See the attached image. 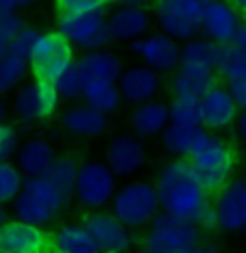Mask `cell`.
I'll return each instance as SVG.
<instances>
[{
  "label": "cell",
  "mask_w": 246,
  "mask_h": 253,
  "mask_svg": "<svg viewBox=\"0 0 246 253\" xmlns=\"http://www.w3.org/2000/svg\"><path fill=\"white\" fill-rule=\"evenodd\" d=\"M156 188L160 195L162 212L190 221L199 227L214 229L216 216L210 204V193L199 180L190 160H171L158 171Z\"/></svg>",
  "instance_id": "obj_1"
},
{
  "label": "cell",
  "mask_w": 246,
  "mask_h": 253,
  "mask_svg": "<svg viewBox=\"0 0 246 253\" xmlns=\"http://www.w3.org/2000/svg\"><path fill=\"white\" fill-rule=\"evenodd\" d=\"M56 31L76 50H84V52L106 50L112 43L110 33H108L106 9L65 11V13H59Z\"/></svg>",
  "instance_id": "obj_2"
},
{
  "label": "cell",
  "mask_w": 246,
  "mask_h": 253,
  "mask_svg": "<svg viewBox=\"0 0 246 253\" xmlns=\"http://www.w3.org/2000/svg\"><path fill=\"white\" fill-rule=\"evenodd\" d=\"M65 201L67 197L48 177H31L13 204L15 218L43 227L61 214Z\"/></svg>",
  "instance_id": "obj_3"
},
{
  "label": "cell",
  "mask_w": 246,
  "mask_h": 253,
  "mask_svg": "<svg viewBox=\"0 0 246 253\" xmlns=\"http://www.w3.org/2000/svg\"><path fill=\"white\" fill-rule=\"evenodd\" d=\"M238 156L233 147L225 139L210 134L203 147L190 158V165L197 171L199 180L210 195H216L220 188H225L233 180L231 173L236 169Z\"/></svg>",
  "instance_id": "obj_4"
},
{
  "label": "cell",
  "mask_w": 246,
  "mask_h": 253,
  "mask_svg": "<svg viewBox=\"0 0 246 253\" xmlns=\"http://www.w3.org/2000/svg\"><path fill=\"white\" fill-rule=\"evenodd\" d=\"M160 210V195L151 182H130L119 188L112 199V214L132 229L153 223Z\"/></svg>",
  "instance_id": "obj_5"
},
{
  "label": "cell",
  "mask_w": 246,
  "mask_h": 253,
  "mask_svg": "<svg viewBox=\"0 0 246 253\" xmlns=\"http://www.w3.org/2000/svg\"><path fill=\"white\" fill-rule=\"evenodd\" d=\"M208 0H153V18L162 33L177 42H190L203 28Z\"/></svg>",
  "instance_id": "obj_6"
},
{
  "label": "cell",
  "mask_w": 246,
  "mask_h": 253,
  "mask_svg": "<svg viewBox=\"0 0 246 253\" xmlns=\"http://www.w3.org/2000/svg\"><path fill=\"white\" fill-rule=\"evenodd\" d=\"M201 245V229L190 221L160 212L151 227L142 236V249L147 253H177L188 247Z\"/></svg>",
  "instance_id": "obj_7"
},
{
  "label": "cell",
  "mask_w": 246,
  "mask_h": 253,
  "mask_svg": "<svg viewBox=\"0 0 246 253\" xmlns=\"http://www.w3.org/2000/svg\"><path fill=\"white\" fill-rule=\"evenodd\" d=\"M28 63H31L33 76L54 84L61 74L76 63V48L59 31L41 33Z\"/></svg>",
  "instance_id": "obj_8"
},
{
  "label": "cell",
  "mask_w": 246,
  "mask_h": 253,
  "mask_svg": "<svg viewBox=\"0 0 246 253\" xmlns=\"http://www.w3.org/2000/svg\"><path fill=\"white\" fill-rule=\"evenodd\" d=\"M73 195L84 208L100 210L106 204H112L117 195V175L106 163H82Z\"/></svg>",
  "instance_id": "obj_9"
},
{
  "label": "cell",
  "mask_w": 246,
  "mask_h": 253,
  "mask_svg": "<svg viewBox=\"0 0 246 253\" xmlns=\"http://www.w3.org/2000/svg\"><path fill=\"white\" fill-rule=\"evenodd\" d=\"M59 91L48 80L33 78L31 83L22 84L15 93L13 111L22 124H39L50 119L59 108Z\"/></svg>",
  "instance_id": "obj_10"
},
{
  "label": "cell",
  "mask_w": 246,
  "mask_h": 253,
  "mask_svg": "<svg viewBox=\"0 0 246 253\" xmlns=\"http://www.w3.org/2000/svg\"><path fill=\"white\" fill-rule=\"evenodd\" d=\"M130 52L139 59L142 65L151 67L160 76L175 74L181 65V45L177 39L169 37L162 31L147 33L142 39L130 43Z\"/></svg>",
  "instance_id": "obj_11"
},
{
  "label": "cell",
  "mask_w": 246,
  "mask_h": 253,
  "mask_svg": "<svg viewBox=\"0 0 246 253\" xmlns=\"http://www.w3.org/2000/svg\"><path fill=\"white\" fill-rule=\"evenodd\" d=\"M0 253H52V232L20 218H9L0 227Z\"/></svg>",
  "instance_id": "obj_12"
},
{
  "label": "cell",
  "mask_w": 246,
  "mask_h": 253,
  "mask_svg": "<svg viewBox=\"0 0 246 253\" xmlns=\"http://www.w3.org/2000/svg\"><path fill=\"white\" fill-rule=\"evenodd\" d=\"M84 227L93 236V240L100 245L104 253H130L134 247L132 227H128L123 221H119L112 212H93L82 218Z\"/></svg>",
  "instance_id": "obj_13"
},
{
  "label": "cell",
  "mask_w": 246,
  "mask_h": 253,
  "mask_svg": "<svg viewBox=\"0 0 246 253\" xmlns=\"http://www.w3.org/2000/svg\"><path fill=\"white\" fill-rule=\"evenodd\" d=\"M216 229L242 232L246 227V177H233L214 199Z\"/></svg>",
  "instance_id": "obj_14"
},
{
  "label": "cell",
  "mask_w": 246,
  "mask_h": 253,
  "mask_svg": "<svg viewBox=\"0 0 246 253\" xmlns=\"http://www.w3.org/2000/svg\"><path fill=\"white\" fill-rule=\"evenodd\" d=\"M242 15L238 13L236 7L227 2V0H208L203 11V37L211 39L218 45L233 43L236 33L242 26Z\"/></svg>",
  "instance_id": "obj_15"
},
{
  "label": "cell",
  "mask_w": 246,
  "mask_h": 253,
  "mask_svg": "<svg viewBox=\"0 0 246 253\" xmlns=\"http://www.w3.org/2000/svg\"><path fill=\"white\" fill-rule=\"evenodd\" d=\"M147 160L145 145L139 136L121 134L110 141L106 149V165L114 171L117 177H130L139 173Z\"/></svg>",
  "instance_id": "obj_16"
},
{
  "label": "cell",
  "mask_w": 246,
  "mask_h": 253,
  "mask_svg": "<svg viewBox=\"0 0 246 253\" xmlns=\"http://www.w3.org/2000/svg\"><path fill=\"white\" fill-rule=\"evenodd\" d=\"M151 15L147 7H114L108 13V33L112 42L134 43L149 33Z\"/></svg>",
  "instance_id": "obj_17"
},
{
  "label": "cell",
  "mask_w": 246,
  "mask_h": 253,
  "mask_svg": "<svg viewBox=\"0 0 246 253\" xmlns=\"http://www.w3.org/2000/svg\"><path fill=\"white\" fill-rule=\"evenodd\" d=\"M76 65L87 87L89 84H119L121 74L125 70L121 56L108 52V50L84 52L82 56H78Z\"/></svg>",
  "instance_id": "obj_18"
},
{
  "label": "cell",
  "mask_w": 246,
  "mask_h": 253,
  "mask_svg": "<svg viewBox=\"0 0 246 253\" xmlns=\"http://www.w3.org/2000/svg\"><path fill=\"white\" fill-rule=\"evenodd\" d=\"M160 87H162V76L142 63L125 67L121 80H119L123 100L132 102V104H145V102L156 100Z\"/></svg>",
  "instance_id": "obj_19"
},
{
  "label": "cell",
  "mask_w": 246,
  "mask_h": 253,
  "mask_svg": "<svg viewBox=\"0 0 246 253\" xmlns=\"http://www.w3.org/2000/svg\"><path fill=\"white\" fill-rule=\"evenodd\" d=\"M203 108V128L205 130H225L238 122L240 106L225 84H218L201 97Z\"/></svg>",
  "instance_id": "obj_20"
},
{
  "label": "cell",
  "mask_w": 246,
  "mask_h": 253,
  "mask_svg": "<svg viewBox=\"0 0 246 253\" xmlns=\"http://www.w3.org/2000/svg\"><path fill=\"white\" fill-rule=\"evenodd\" d=\"M61 126L67 134L78 139H95L108 130V115L95 111L89 104H78L67 108L61 115Z\"/></svg>",
  "instance_id": "obj_21"
},
{
  "label": "cell",
  "mask_w": 246,
  "mask_h": 253,
  "mask_svg": "<svg viewBox=\"0 0 246 253\" xmlns=\"http://www.w3.org/2000/svg\"><path fill=\"white\" fill-rule=\"evenodd\" d=\"M56 149L50 141L45 139H31L26 143H22L20 152H18V165L22 169V173L26 175V180L31 177H45L48 171L52 169V165L56 163Z\"/></svg>",
  "instance_id": "obj_22"
},
{
  "label": "cell",
  "mask_w": 246,
  "mask_h": 253,
  "mask_svg": "<svg viewBox=\"0 0 246 253\" xmlns=\"http://www.w3.org/2000/svg\"><path fill=\"white\" fill-rule=\"evenodd\" d=\"M208 136H210V130H205V128H190V126L171 124L169 128L160 134V139H162V145L169 154H173L177 158L190 160L194 154L203 147Z\"/></svg>",
  "instance_id": "obj_23"
},
{
  "label": "cell",
  "mask_w": 246,
  "mask_h": 253,
  "mask_svg": "<svg viewBox=\"0 0 246 253\" xmlns=\"http://www.w3.org/2000/svg\"><path fill=\"white\" fill-rule=\"evenodd\" d=\"M130 126H132L136 136H156L162 134L171 126L169 104L160 100H151L145 104H136L130 115Z\"/></svg>",
  "instance_id": "obj_24"
},
{
  "label": "cell",
  "mask_w": 246,
  "mask_h": 253,
  "mask_svg": "<svg viewBox=\"0 0 246 253\" xmlns=\"http://www.w3.org/2000/svg\"><path fill=\"white\" fill-rule=\"evenodd\" d=\"M220 84V76L214 70H197V67H179L171 78L173 95L201 97Z\"/></svg>",
  "instance_id": "obj_25"
},
{
  "label": "cell",
  "mask_w": 246,
  "mask_h": 253,
  "mask_svg": "<svg viewBox=\"0 0 246 253\" xmlns=\"http://www.w3.org/2000/svg\"><path fill=\"white\" fill-rule=\"evenodd\" d=\"M52 253H104L82 223H63L52 232Z\"/></svg>",
  "instance_id": "obj_26"
},
{
  "label": "cell",
  "mask_w": 246,
  "mask_h": 253,
  "mask_svg": "<svg viewBox=\"0 0 246 253\" xmlns=\"http://www.w3.org/2000/svg\"><path fill=\"white\" fill-rule=\"evenodd\" d=\"M220 45L208 37H194L181 45V65L179 67H197V70H214L218 63Z\"/></svg>",
  "instance_id": "obj_27"
},
{
  "label": "cell",
  "mask_w": 246,
  "mask_h": 253,
  "mask_svg": "<svg viewBox=\"0 0 246 253\" xmlns=\"http://www.w3.org/2000/svg\"><path fill=\"white\" fill-rule=\"evenodd\" d=\"M82 102L104 115H112L121 108L123 95L119 84H89L84 89Z\"/></svg>",
  "instance_id": "obj_28"
},
{
  "label": "cell",
  "mask_w": 246,
  "mask_h": 253,
  "mask_svg": "<svg viewBox=\"0 0 246 253\" xmlns=\"http://www.w3.org/2000/svg\"><path fill=\"white\" fill-rule=\"evenodd\" d=\"M171 124L175 126H190V128H203V108L199 97L173 95L169 102Z\"/></svg>",
  "instance_id": "obj_29"
},
{
  "label": "cell",
  "mask_w": 246,
  "mask_h": 253,
  "mask_svg": "<svg viewBox=\"0 0 246 253\" xmlns=\"http://www.w3.org/2000/svg\"><path fill=\"white\" fill-rule=\"evenodd\" d=\"M216 72H218L220 80H225V83L244 78L246 76V54H244V50H240L238 45H233V43L220 45Z\"/></svg>",
  "instance_id": "obj_30"
},
{
  "label": "cell",
  "mask_w": 246,
  "mask_h": 253,
  "mask_svg": "<svg viewBox=\"0 0 246 253\" xmlns=\"http://www.w3.org/2000/svg\"><path fill=\"white\" fill-rule=\"evenodd\" d=\"M78 171H80V165L71 156H59L45 177H48V180L52 182L65 197H70V195L76 193Z\"/></svg>",
  "instance_id": "obj_31"
},
{
  "label": "cell",
  "mask_w": 246,
  "mask_h": 253,
  "mask_svg": "<svg viewBox=\"0 0 246 253\" xmlns=\"http://www.w3.org/2000/svg\"><path fill=\"white\" fill-rule=\"evenodd\" d=\"M31 63L24 59H18L13 54H7L0 61V95L11 93V91L20 89L24 78L28 76Z\"/></svg>",
  "instance_id": "obj_32"
},
{
  "label": "cell",
  "mask_w": 246,
  "mask_h": 253,
  "mask_svg": "<svg viewBox=\"0 0 246 253\" xmlns=\"http://www.w3.org/2000/svg\"><path fill=\"white\" fill-rule=\"evenodd\" d=\"M26 184V175L22 173L18 165L0 163V204H15V199L20 197L22 188Z\"/></svg>",
  "instance_id": "obj_33"
},
{
  "label": "cell",
  "mask_w": 246,
  "mask_h": 253,
  "mask_svg": "<svg viewBox=\"0 0 246 253\" xmlns=\"http://www.w3.org/2000/svg\"><path fill=\"white\" fill-rule=\"evenodd\" d=\"M76 61H78V59H76ZM54 87H56V91H59L61 97H67V100H82L87 84H84L82 74H80L78 65L73 63L70 70L61 74V78L54 83Z\"/></svg>",
  "instance_id": "obj_34"
},
{
  "label": "cell",
  "mask_w": 246,
  "mask_h": 253,
  "mask_svg": "<svg viewBox=\"0 0 246 253\" xmlns=\"http://www.w3.org/2000/svg\"><path fill=\"white\" fill-rule=\"evenodd\" d=\"M39 37H41V31H37L35 26H26L24 31L9 43V54L18 56V59H24V61H31L33 50H35Z\"/></svg>",
  "instance_id": "obj_35"
},
{
  "label": "cell",
  "mask_w": 246,
  "mask_h": 253,
  "mask_svg": "<svg viewBox=\"0 0 246 253\" xmlns=\"http://www.w3.org/2000/svg\"><path fill=\"white\" fill-rule=\"evenodd\" d=\"M22 147L20 130L13 124H0V163H9Z\"/></svg>",
  "instance_id": "obj_36"
},
{
  "label": "cell",
  "mask_w": 246,
  "mask_h": 253,
  "mask_svg": "<svg viewBox=\"0 0 246 253\" xmlns=\"http://www.w3.org/2000/svg\"><path fill=\"white\" fill-rule=\"evenodd\" d=\"M26 26L24 18L18 13H0V42L9 45Z\"/></svg>",
  "instance_id": "obj_37"
},
{
  "label": "cell",
  "mask_w": 246,
  "mask_h": 253,
  "mask_svg": "<svg viewBox=\"0 0 246 253\" xmlns=\"http://www.w3.org/2000/svg\"><path fill=\"white\" fill-rule=\"evenodd\" d=\"M112 0H54L56 11H89V9H106Z\"/></svg>",
  "instance_id": "obj_38"
},
{
  "label": "cell",
  "mask_w": 246,
  "mask_h": 253,
  "mask_svg": "<svg viewBox=\"0 0 246 253\" xmlns=\"http://www.w3.org/2000/svg\"><path fill=\"white\" fill-rule=\"evenodd\" d=\"M225 87L229 89V93L233 95L236 104L240 106V111H246V76L231 80V83H225Z\"/></svg>",
  "instance_id": "obj_39"
},
{
  "label": "cell",
  "mask_w": 246,
  "mask_h": 253,
  "mask_svg": "<svg viewBox=\"0 0 246 253\" xmlns=\"http://www.w3.org/2000/svg\"><path fill=\"white\" fill-rule=\"evenodd\" d=\"M35 2L37 0H0V13H18L20 9H26Z\"/></svg>",
  "instance_id": "obj_40"
},
{
  "label": "cell",
  "mask_w": 246,
  "mask_h": 253,
  "mask_svg": "<svg viewBox=\"0 0 246 253\" xmlns=\"http://www.w3.org/2000/svg\"><path fill=\"white\" fill-rule=\"evenodd\" d=\"M153 0H112V4L117 7H147Z\"/></svg>",
  "instance_id": "obj_41"
},
{
  "label": "cell",
  "mask_w": 246,
  "mask_h": 253,
  "mask_svg": "<svg viewBox=\"0 0 246 253\" xmlns=\"http://www.w3.org/2000/svg\"><path fill=\"white\" fill-rule=\"evenodd\" d=\"M236 128H238V136L246 143V111H240L238 122H236Z\"/></svg>",
  "instance_id": "obj_42"
},
{
  "label": "cell",
  "mask_w": 246,
  "mask_h": 253,
  "mask_svg": "<svg viewBox=\"0 0 246 253\" xmlns=\"http://www.w3.org/2000/svg\"><path fill=\"white\" fill-rule=\"evenodd\" d=\"M233 45H238L240 50H246V22L240 26V31L236 33V39H233Z\"/></svg>",
  "instance_id": "obj_43"
},
{
  "label": "cell",
  "mask_w": 246,
  "mask_h": 253,
  "mask_svg": "<svg viewBox=\"0 0 246 253\" xmlns=\"http://www.w3.org/2000/svg\"><path fill=\"white\" fill-rule=\"evenodd\" d=\"M227 2L231 4V7H236L242 18H246V0H227Z\"/></svg>",
  "instance_id": "obj_44"
},
{
  "label": "cell",
  "mask_w": 246,
  "mask_h": 253,
  "mask_svg": "<svg viewBox=\"0 0 246 253\" xmlns=\"http://www.w3.org/2000/svg\"><path fill=\"white\" fill-rule=\"evenodd\" d=\"M177 253H211V251L199 245V247H188V249H181V251H177Z\"/></svg>",
  "instance_id": "obj_45"
},
{
  "label": "cell",
  "mask_w": 246,
  "mask_h": 253,
  "mask_svg": "<svg viewBox=\"0 0 246 253\" xmlns=\"http://www.w3.org/2000/svg\"><path fill=\"white\" fill-rule=\"evenodd\" d=\"M4 117H7V104H4L2 95H0V124H4Z\"/></svg>",
  "instance_id": "obj_46"
},
{
  "label": "cell",
  "mask_w": 246,
  "mask_h": 253,
  "mask_svg": "<svg viewBox=\"0 0 246 253\" xmlns=\"http://www.w3.org/2000/svg\"><path fill=\"white\" fill-rule=\"evenodd\" d=\"M7 54H9V45L0 42V61H2V59H4V56H7Z\"/></svg>",
  "instance_id": "obj_47"
},
{
  "label": "cell",
  "mask_w": 246,
  "mask_h": 253,
  "mask_svg": "<svg viewBox=\"0 0 246 253\" xmlns=\"http://www.w3.org/2000/svg\"><path fill=\"white\" fill-rule=\"evenodd\" d=\"M9 218H7V212H4V208H2V204H0V227L4 225V223H7Z\"/></svg>",
  "instance_id": "obj_48"
},
{
  "label": "cell",
  "mask_w": 246,
  "mask_h": 253,
  "mask_svg": "<svg viewBox=\"0 0 246 253\" xmlns=\"http://www.w3.org/2000/svg\"><path fill=\"white\" fill-rule=\"evenodd\" d=\"M130 253H147L145 249H139V251H130Z\"/></svg>",
  "instance_id": "obj_49"
},
{
  "label": "cell",
  "mask_w": 246,
  "mask_h": 253,
  "mask_svg": "<svg viewBox=\"0 0 246 253\" xmlns=\"http://www.w3.org/2000/svg\"><path fill=\"white\" fill-rule=\"evenodd\" d=\"M242 232H244V240H246V227H244V229H242Z\"/></svg>",
  "instance_id": "obj_50"
},
{
  "label": "cell",
  "mask_w": 246,
  "mask_h": 253,
  "mask_svg": "<svg viewBox=\"0 0 246 253\" xmlns=\"http://www.w3.org/2000/svg\"><path fill=\"white\" fill-rule=\"evenodd\" d=\"M244 54H246V50H244Z\"/></svg>",
  "instance_id": "obj_51"
}]
</instances>
